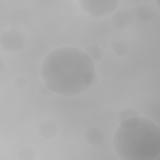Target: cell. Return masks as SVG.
<instances>
[{
  "label": "cell",
  "instance_id": "6da1fadb",
  "mask_svg": "<svg viewBox=\"0 0 160 160\" xmlns=\"http://www.w3.org/2000/svg\"><path fill=\"white\" fill-rule=\"evenodd\" d=\"M95 63L77 47L58 48L44 59L41 76L52 92L65 97L80 95L88 91L96 78Z\"/></svg>",
  "mask_w": 160,
  "mask_h": 160
},
{
  "label": "cell",
  "instance_id": "7a4b0ae2",
  "mask_svg": "<svg viewBox=\"0 0 160 160\" xmlns=\"http://www.w3.org/2000/svg\"><path fill=\"white\" fill-rule=\"evenodd\" d=\"M112 145L122 160H154L160 154V128L141 116L121 121L114 132Z\"/></svg>",
  "mask_w": 160,
  "mask_h": 160
},
{
  "label": "cell",
  "instance_id": "3957f363",
  "mask_svg": "<svg viewBox=\"0 0 160 160\" xmlns=\"http://www.w3.org/2000/svg\"><path fill=\"white\" fill-rule=\"evenodd\" d=\"M79 2L84 12L94 18L102 17L114 12L119 4V1L117 0H82Z\"/></svg>",
  "mask_w": 160,
  "mask_h": 160
},
{
  "label": "cell",
  "instance_id": "277c9868",
  "mask_svg": "<svg viewBox=\"0 0 160 160\" xmlns=\"http://www.w3.org/2000/svg\"><path fill=\"white\" fill-rule=\"evenodd\" d=\"M0 41L4 51L8 52H16L23 49L25 45V37L17 30H8L1 34Z\"/></svg>",
  "mask_w": 160,
  "mask_h": 160
},
{
  "label": "cell",
  "instance_id": "5b68a950",
  "mask_svg": "<svg viewBox=\"0 0 160 160\" xmlns=\"http://www.w3.org/2000/svg\"><path fill=\"white\" fill-rule=\"evenodd\" d=\"M111 22L118 29H127L132 24L133 17L129 11L124 9L118 10L114 12L111 18Z\"/></svg>",
  "mask_w": 160,
  "mask_h": 160
},
{
  "label": "cell",
  "instance_id": "8992f818",
  "mask_svg": "<svg viewBox=\"0 0 160 160\" xmlns=\"http://www.w3.org/2000/svg\"><path fill=\"white\" fill-rule=\"evenodd\" d=\"M38 132L42 138L44 139H51L57 135L58 126L56 122L52 120H43L38 126Z\"/></svg>",
  "mask_w": 160,
  "mask_h": 160
},
{
  "label": "cell",
  "instance_id": "52a82bcc",
  "mask_svg": "<svg viewBox=\"0 0 160 160\" xmlns=\"http://www.w3.org/2000/svg\"><path fill=\"white\" fill-rule=\"evenodd\" d=\"M105 139L104 131L99 128H90L84 134V140L89 145L98 146L101 145Z\"/></svg>",
  "mask_w": 160,
  "mask_h": 160
},
{
  "label": "cell",
  "instance_id": "ba28073f",
  "mask_svg": "<svg viewBox=\"0 0 160 160\" xmlns=\"http://www.w3.org/2000/svg\"><path fill=\"white\" fill-rule=\"evenodd\" d=\"M132 17L135 18L141 22H148L151 21L154 15L153 9L145 5H141L139 6L132 8L129 11Z\"/></svg>",
  "mask_w": 160,
  "mask_h": 160
},
{
  "label": "cell",
  "instance_id": "9c48e42d",
  "mask_svg": "<svg viewBox=\"0 0 160 160\" xmlns=\"http://www.w3.org/2000/svg\"><path fill=\"white\" fill-rule=\"evenodd\" d=\"M84 51L94 63L99 62L104 58V53L103 50L97 45H89Z\"/></svg>",
  "mask_w": 160,
  "mask_h": 160
},
{
  "label": "cell",
  "instance_id": "30bf717a",
  "mask_svg": "<svg viewBox=\"0 0 160 160\" xmlns=\"http://www.w3.org/2000/svg\"><path fill=\"white\" fill-rule=\"evenodd\" d=\"M139 116H141V114L138 109L131 107H128L121 109L119 112L118 114V119L119 122H120L121 121Z\"/></svg>",
  "mask_w": 160,
  "mask_h": 160
},
{
  "label": "cell",
  "instance_id": "8fae6325",
  "mask_svg": "<svg viewBox=\"0 0 160 160\" xmlns=\"http://www.w3.org/2000/svg\"><path fill=\"white\" fill-rule=\"evenodd\" d=\"M111 46L115 54L119 57L126 56L129 52L127 45L122 41H113Z\"/></svg>",
  "mask_w": 160,
  "mask_h": 160
},
{
  "label": "cell",
  "instance_id": "7c38bea8",
  "mask_svg": "<svg viewBox=\"0 0 160 160\" xmlns=\"http://www.w3.org/2000/svg\"><path fill=\"white\" fill-rule=\"evenodd\" d=\"M18 157L21 159H33L36 157V153L33 149L29 146L22 148L18 153Z\"/></svg>",
  "mask_w": 160,
  "mask_h": 160
},
{
  "label": "cell",
  "instance_id": "4fadbf2b",
  "mask_svg": "<svg viewBox=\"0 0 160 160\" xmlns=\"http://www.w3.org/2000/svg\"><path fill=\"white\" fill-rule=\"evenodd\" d=\"M27 79L23 77H18L14 79V86L18 88H22L27 84Z\"/></svg>",
  "mask_w": 160,
  "mask_h": 160
},
{
  "label": "cell",
  "instance_id": "5bb4252c",
  "mask_svg": "<svg viewBox=\"0 0 160 160\" xmlns=\"http://www.w3.org/2000/svg\"><path fill=\"white\" fill-rule=\"evenodd\" d=\"M38 90L39 91V92L44 96H51L52 93L48 89V88L46 86V85L44 84V83L42 82L41 83L39 84V88H38Z\"/></svg>",
  "mask_w": 160,
  "mask_h": 160
}]
</instances>
